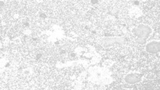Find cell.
Here are the masks:
<instances>
[{"mask_svg":"<svg viewBox=\"0 0 160 90\" xmlns=\"http://www.w3.org/2000/svg\"><path fill=\"white\" fill-rule=\"evenodd\" d=\"M152 30L151 28L148 25H144V24H141V25L138 26L133 29L134 35L136 36L138 38H143L146 40L150 34L151 33Z\"/></svg>","mask_w":160,"mask_h":90,"instance_id":"1","label":"cell"},{"mask_svg":"<svg viewBox=\"0 0 160 90\" xmlns=\"http://www.w3.org/2000/svg\"><path fill=\"white\" fill-rule=\"evenodd\" d=\"M146 51L149 53H157L159 51L160 44L158 41H152L146 45Z\"/></svg>","mask_w":160,"mask_h":90,"instance_id":"2","label":"cell"},{"mask_svg":"<svg viewBox=\"0 0 160 90\" xmlns=\"http://www.w3.org/2000/svg\"><path fill=\"white\" fill-rule=\"evenodd\" d=\"M141 75L135 74V73H133V74H128L124 78L125 81L127 82V83L129 84H134L137 83V82L141 81Z\"/></svg>","mask_w":160,"mask_h":90,"instance_id":"3","label":"cell"}]
</instances>
